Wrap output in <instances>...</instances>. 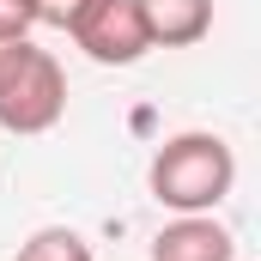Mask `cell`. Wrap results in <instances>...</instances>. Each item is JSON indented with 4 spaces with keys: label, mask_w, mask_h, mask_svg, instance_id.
Wrapping results in <instances>:
<instances>
[{
    "label": "cell",
    "mask_w": 261,
    "mask_h": 261,
    "mask_svg": "<svg viewBox=\"0 0 261 261\" xmlns=\"http://www.w3.org/2000/svg\"><path fill=\"white\" fill-rule=\"evenodd\" d=\"M37 31V6L31 0H0V43H18Z\"/></svg>",
    "instance_id": "obj_7"
},
{
    "label": "cell",
    "mask_w": 261,
    "mask_h": 261,
    "mask_svg": "<svg viewBox=\"0 0 261 261\" xmlns=\"http://www.w3.org/2000/svg\"><path fill=\"white\" fill-rule=\"evenodd\" d=\"M67 116V73L31 37L0 43V128L6 134H49Z\"/></svg>",
    "instance_id": "obj_2"
},
{
    "label": "cell",
    "mask_w": 261,
    "mask_h": 261,
    "mask_svg": "<svg viewBox=\"0 0 261 261\" xmlns=\"http://www.w3.org/2000/svg\"><path fill=\"white\" fill-rule=\"evenodd\" d=\"M31 6H37V24H55V31H67V24H73V18H79L91 0H31Z\"/></svg>",
    "instance_id": "obj_8"
},
{
    "label": "cell",
    "mask_w": 261,
    "mask_h": 261,
    "mask_svg": "<svg viewBox=\"0 0 261 261\" xmlns=\"http://www.w3.org/2000/svg\"><path fill=\"white\" fill-rule=\"evenodd\" d=\"M152 200L170 206V213H213L219 200L231 195L237 182V152L225 134H170L158 152H152Z\"/></svg>",
    "instance_id": "obj_1"
},
{
    "label": "cell",
    "mask_w": 261,
    "mask_h": 261,
    "mask_svg": "<svg viewBox=\"0 0 261 261\" xmlns=\"http://www.w3.org/2000/svg\"><path fill=\"white\" fill-rule=\"evenodd\" d=\"M152 261H237V237L213 213H176L152 237Z\"/></svg>",
    "instance_id": "obj_4"
},
{
    "label": "cell",
    "mask_w": 261,
    "mask_h": 261,
    "mask_svg": "<svg viewBox=\"0 0 261 261\" xmlns=\"http://www.w3.org/2000/svg\"><path fill=\"white\" fill-rule=\"evenodd\" d=\"M67 37H73L97 67H134L152 49L146 18H140V0H91V6L67 24Z\"/></svg>",
    "instance_id": "obj_3"
},
{
    "label": "cell",
    "mask_w": 261,
    "mask_h": 261,
    "mask_svg": "<svg viewBox=\"0 0 261 261\" xmlns=\"http://www.w3.org/2000/svg\"><path fill=\"white\" fill-rule=\"evenodd\" d=\"M152 49H195L213 31V0H140Z\"/></svg>",
    "instance_id": "obj_5"
},
{
    "label": "cell",
    "mask_w": 261,
    "mask_h": 261,
    "mask_svg": "<svg viewBox=\"0 0 261 261\" xmlns=\"http://www.w3.org/2000/svg\"><path fill=\"white\" fill-rule=\"evenodd\" d=\"M12 261H91V243H85L79 231H67V225H43L37 237L18 243Z\"/></svg>",
    "instance_id": "obj_6"
}]
</instances>
